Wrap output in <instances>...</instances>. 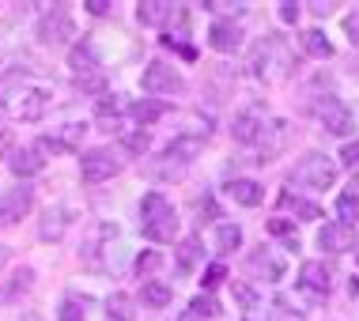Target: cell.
<instances>
[{"instance_id": "cell-1", "label": "cell", "mask_w": 359, "mask_h": 321, "mask_svg": "<svg viewBox=\"0 0 359 321\" xmlns=\"http://www.w3.org/2000/svg\"><path fill=\"white\" fill-rule=\"evenodd\" d=\"M140 231L151 242H174L178 238V212L163 193H148L140 200Z\"/></svg>"}, {"instance_id": "cell-2", "label": "cell", "mask_w": 359, "mask_h": 321, "mask_svg": "<svg viewBox=\"0 0 359 321\" xmlns=\"http://www.w3.org/2000/svg\"><path fill=\"white\" fill-rule=\"evenodd\" d=\"M0 106L15 121H38L46 114V106H50V91L46 87H15V91H8L0 99Z\"/></svg>"}, {"instance_id": "cell-3", "label": "cell", "mask_w": 359, "mask_h": 321, "mask_svg": "<svg viewBox=\"0 0 359 321\" xmlns=\"http://www.w3.org/2000/svg\"><path fill=\"white\" fill-rule=\"evenodd\" d=\"M314 118L322 121V129H325V132H333V136L355 132V114L348 110V106L337 99V95H322V99L314 102Z\"/></svg>"}, {"instance_id": "cell-4", "label": "cell", "mask_w": 359, "mask_h": 321, "mask_svg": "<svg viewBox=\"0 0 359 321\" xmlns=\"http://www.w3.org/2000/svg\"><path fill=\"white\" fill-rule=\"evenodd\" d=\"M295 182H303L310 189H329L337 182V163L322 151H306L295 167Z\"/></svg>"}, {"instance_id": "cell-5", "label": "cell", "mask_w": 359, "mask_h": 321, "mask_svg": "<svg viewBox=\"0 0 359 321\" xmlns=\"http://www.w3.org/2000/svg\"><path fill=\"white\" fill-rule=\"evenodd\" d=\"M118 170H121V159H118L110 148H91V151H83V159H80V178H83V186H99V182L114 178Z\"/></svg>"}, {"instance_id": "cell-6", "label": "cell", "mask_w": 359, "mask_h": 321, "mask_svg": "<svg viewBox=\"0 0 359 321\" xmlns=\"http://www.w3.org/2000/svg\"><path fill=\"white\" fill-rule=\"evenodd\" d=\"M287 144H291V125H287L284 118L265 121V125H261V132H257V163L280 159Z\"/></svg>"}, {"instance_id": "cell-7", "label": "cell", "mask_w": 359, "mask_h": 321, "mask_svg": "<svg viewBox=\"0 0 359 321\" xmlns=\"http://www.w3.org/2000/svg\"><path fill=\"white\" fill-rule=\"evenodd\" d=\"M38 38H42L46 46H65L69 38H76V23H72L69 8L57 4V8H50V12L38 19Z\"/></svg>"}, {"instance_id": "cell-8", "label": "cell", "mask_w": 359, "mask_h": 321, "mask_svg": "<svg viewBox=\"0 0 359 321\" xmlns=\"http://www.w3.org/2000/svg\"><path fill=\"white\" fill-rule=\"evenodd\" d=\"M31 208H34V189L27 186V182L15 189H8V193H0V227H15Z\"/></svg>"}, {"instance_id": "cell-9", "label": "cell", "mask_w": 359, "mask_h": 321, "mask_svg": "<svg viewBox=\"0 0 359 321\" xmlns=\"http://www.w3.org/2000/svg\"><path fill=\"white\" fill-rule=\"evenodd\" d=\"M140 87L148 95H178L182 87H186V80H182L178 72H174V68H167V64H148L144 68V76H140Z\"/></svg>"}, {"instance_id": "cell-10", "label": "cell", "mask_w": 359, "mask_h": 321, "mask_svg": "<svg viewBox=\"0 0 359 321\" xmlns=\"http://www.w3.org/2000/svg\"><path fill=\"white\" fill-rule=\"evenodd\" d=\"M246 268L254 272L257 280H269V284L284 280V257H280L273 246H261V250H254V254H250V261H246Z\"/></svg>"}, {"instance_id": "cell-11", "label": "cell", "mask_w": 359, "mask_h": 321, "mask_svg": "<svg viewBox=\"0 0 359 321\" xmlns=\"http://www.w3.org/2000/svg\"><path fill=\"white\" fill-rule=\"evenodd\" d=\"M318 246L329 250V254H348V250H355V227H348V223H325L318 231Z\"/></svg>"}, {"instance_id": "cell-12", "label": "cell", "mask_w": 359, "mask_h": 321, "mask_svg": "<svg viewBox=\"0 0 359 321\" xmlns=\"http://www.w3.org/2000/svg\"><path fill=\"white\" fill-rule=\"evenodd\" d=\"M299 287L310 295H329L333 291V272L325 268V261H303L299 268Z\"/></svg>"}, {"instance_id": "cell-13", "label": "cell", "mask_w": 359, "mask_h": 321, "mask_svg": "<svg viewBox=\"0 0 359 321\" xmlns=\"http://www.w3.org/2000/svg\"><path fill=\"white\" fill-rule=\"evenodd\" d=\"M208 46L216 53H235L242 46V27L235 19H216V23L208 27Z\"/></svg>"}, {"instance_id": "cell-14", "label": "cell", "mask_w": 359, "mask_h": 321, "mask_svg": "<svg viewBox=\"0 0 359 321\" xmlns=\"http://www.w3.org/2000/svg\"><path fill=\"white\" fill-rule=\"evenodd\" d=\"M69 227H72V208L53 204V208H46L42 223H38V238H42V242H61Z\"/></svg>"}, {"instance_id": "cell-15", "label": "cell", "mask_w": 359, "mask_h": 321, "mask_svg": "<svg viewBox=\"0 0 359 321\" xmlns=\"http://www.w3.org/2000/svg\"><path fill=\"white\" fill-rule=\"evenodd\" d=\"M8 167H12L15 178H34V174H42V167H46L42 148H15L12 159H8Z\"/></svg>"}, {"instance_id": "cell-16", "label": "cell", "mask_w": 359, "mask_h": 321, "mask_svg": "<svg viewBox=\"0 0 359 321\" xmlns=\"http://www.w3.org/2000/svg\"><path fill=\"white\" fill-rule=\"evenodd\" d=\"M69 68L76 72V80H80V76L102 72V61H99V53L91 50V42H76L72 50H69Z\"/></svg>"}, {"instance_id": "cell-17", "label": "cell", "mask_w": 359, "mask_h": 321, "mask_svg": "<svg viewBox=\"0 0 359 321\" xmlns=\"http://www.w3.org/2000/svg\"><path fill=\"white\" fill-rule=\"evenodd\" d=\"M201 148H205V140L201 136H193V132H182V136H174V140L167 144V151H163V159L167 163H189V159H197Z\"/></svg>"}, {"instance_id": "cell-18", "label": "cell", "mask_w": 359, "mask_h": 321, "mask_svg": "<svg viewBox=\"0 0 359 321\" xmlns=\"http://www.w3.org/2000/svg\"><path fill=\"white\" fill-rule=\"evenodd\" d=\"M227 197L235 204H242V208H257L261 197H265V189H261L254 178H235V182H227Z\"/></svg>"}, {"instance_id": "cell-19", "label": "cell", "mask_w": 359, "mask_h": 321, "mask_svg": "<svg viewBox=\"0 0 359 321\" xmlns=\"http://www.w3.org/2000/svg\"><path fill=\"white\" fill-rule=\"evenodd\" d=\"M170 15H174L170 0H140V4H137V19L144 27H163Z\"/></svg>"}, {"instance_id": "cell-20", "label": "cell", "mask_w": 359, "mask_h": 321, "mask_svg": "<svg viewBox=\"0 0 359 321\" xmlns=\"http://www.w3.org/2000/svg\"><path fill=\"white\" fill-rule=\"evenodd\" d=\"M261 121L257 114H238L235 121H231V136H235V144H257V132H261Z\"/></svg>"}, {"instance_id": "cell-21", "label": "cell", "mask_w": 359, "mask_h": 321, "mask_svg": "<svg viewBox=\"0 0 359 321\" xmlns=\"http://www.w3.org/2000/svg\"><path fill=\"white\" fill-rule=\"evenodd\" d=\"M163 114H167V106L155 102V99H140V102H133V106H129V118L137 121L140 129H148V125H151V121H159Z\"/></svg>"}, {"instance_id": "cell-22", "label": "cell", "mask_w": 359, "mask_h": 321, "mask_svg": "<svg viewBox=\"0 0 359 321\" xmlns=\"http://www.w3.org/2000/svg\"><path fill=\"white\" fill-rule=\"evenodd\" d=\"M34 287V268H19L12 280H8L4 287H0V303H12V299L27 295V291Z\"/></svg>"}, {"instance_id": "cell-23", "label": "cell", "mask_w": 359, "mask_h": 321, "mask_svg": "<svg viewBox=\"0 0 359 321\" xmlns=\"http://www.w3.org/2000/svg\"><path fill=\"white\" fill-rule=\"evenodd\" d=\"M144 303L155 306V310L170 306L174 303V287L167 284V280H144Z\"/></svg>"}, {"instance_id": "cell-24", "label": "cell", "mask_w": 359, "mask_h": 321, "mask_svg": "<svg viewBox=\"0 0 359 321\" xmlns=\"http://www.w3.org/2000/svg\"><path fill=\"white\" fill-rule=\"evenodd\" d=\"M106 317H110V321H137V310H133V299L125 295V291H114V295L106 299Z\"/></svg>"}, {"instance_id": "cell-25", "label": "cell", "mask_w": 359, "mask_h": 321, "mask_svg": "<svg viewBox=\"0 0 359 321\" xmlns=\"http://www.w3.org/2000/svg\"><path fill=\"white\" fill-rule=\"evenodd\" d=\"M280 208H284V212H295V216H303V219H322V208H318V204L295 197V193H287V189L280 193Z\"/></svg>"}, {"instance_id": "cell-26", "label": "cell", "mask_w": 359, "mask_h": 321, "mask_svg": "<svg viewBox=\"0 0 359 321\" xmlns=\"http://www.w3.org/2000/svg\"><path fill=\"white\" fill-rule=\"evenodd\" d=\"M337 223H348V227H355V223H359V197H355V186L344 189L341 197H337Z\"/></svg>"}, {"instance_id": "cell-27", "label": "cell", "mask_w": 359, "mask_h": 321, "mask_svg": "<svg viewBox=\"0 0 359 321\" xmlns=\"http://www.w3.org/2000/svg\"><path fill=\"white\" fill-rule=\"evenodd\" d=\"M299 42H303V50H306L310 57H318V61H329V57H333V42H329L322 31H306Z\"/></svg>"}, {"instance_id": "cell-28", "label": "cell", "mask_w": 359, "mask_h": 321, "mask_svg": "<svg viewBox=\"0 0 359 321\" xmlns=\"http://www.w3.org/2000/svg\"><path fill=\"white\" fill-rule=\"evenodd\" d=\"M238 246H242V227H238V223H219L216 250H219V254H231V250H238Z\"/></svg>"}, {"instance_id": "cell-29", "label": "cell", "mask_w": 359, "mask_h": 321, "mask_svg": "<svg viewBox=\"0 0 359 321\" xmlns=\"http://www.w3.org/2000/svg\"><path fill=\"white\" fill-rule=\"evenodd\" d=\"M201 254H205V250H201V238H197V235L186 238V242L178 246V268H182V272H189V268L201 261Z\"/></svg>"}, {"instance_id": "cell-30", "label": "cell", "mask_w": 359, "mask_h": 321, "mask_svg": "<svg viewBox=\"0 0 359 321\" xmlns=\"http://www.w3.org/2000/svg\"><path fill=\"white\" fill-rule=\"evenodd\" d=\"M269 235L284 238L291 250L299 246V231H295V223H291V219H280V216H276V219H269Z\"/></svg>"}, {"instance_id": "cell-31", "label": "cell", "mask_w": 359, "mask_h": 321, "mask_svg": "<svg viewBox=\"0 0 359 321\" xmlns=\"http://www.w3.org/2000/svg\"><path fill=\"white\" fill-rule=\"evenodd\" d=\"M76 91H83V95H106V72L80 76V80H76Z\"/></svg>"}, {"instance_id": "cell-32", "label": "cell", "mask_w": 359, "mask_h": 321, "mask_svg": "<svg viewBox=\"0 0 359 321\" xmlns=\"http://www.w3.org/2000/svg\"><path fill=\"white\" fill-rule=\"evenodd\" d=\"M269 317H273V321H303V314H299V310H291V303H287L284 295L273 299V310H269Z\"/></svg>"}, {"instance_id": "cell-33", "label": "cell", "mask_w": 359, "mask_h": 321, "mask_svg": "<svg viewBox=\"0 0 359 321\" xmlns=\"http://www.w3.org/2000/svg\"><path fill=\"white\" fill-rule=\"evenodd\" d=\"M189 310H193L197 317H216V314H219V303H216V299H212L208 291H205V295H197V299L189 303Z\"/></svg>"}, {"instance_id": "cell-34", "label": "cell", "mask_w": 359, "mask_h": 321, "mask_svg": "<svg viewBox=\"0 0 359 321\" xmlns=\"http://www.w3.org/2000/svg\"><path fill=\"white\" fill-rule=\"evenodd\" d=\"M57 317H61V321H87L83 306H80V299H65L61 310H57Z\"/></svg>"}, {"instance_id": "cell-35", "label": "cell", "mask_w": 359, "mask_h": 321, "mask_svg": "<svg viewBox=\"0 0 359 321\" xmlns=\"http://www.w3.org/2000/svg\"><path fill=\"white\" fill-rule=\"evenodd\" d=\"M223 280H227V268H223L219 261H216V265H208V268H205V280H201V284H205V291L212 295V291H216Z\"/></svg>"}, {"instance_id": "cell-36", "label": "cell", "mask_w": 359, "mask_h": 321, "mask_svg": "<svg viewBox=\"0 0 359 321\" xmlns=\"http://www.w3.org/2000/svg\"><path fill=\"white\" fill-rule=\"evenodd\" d=\"M121 140H125V148H129V151H148L151 136L144 129H137V132H121Z\"/></svg>"}, {"instance_id": "cell-37", "label": "cell", "mask_w": 359, "mask_h": 321, "mask_svg": "<svg viewBox=\"0 0 359 321\" xmlns=\"http://www.w3.org/2000/svg\"><path fill=\"white\" fill-rule=\"evenodd\" d=\"M231 291H235V299H238V306H242V310H254V306H257L254 287H246V284H238V280H235V284H231Z\"/></svg>"}, {"instance_id": "cell-38", "label": "cell", "mask_w": 359, "mask_h": 321, "mask_svg": "<svg viewBox=\"0 0 359 321\" xmlns=\"http://www.w3.org/2000/svg\"><path fill=\"white\" fill-rule=\"evenodd\" d=\"M201 8H212V12H219V15H238L246 4H231V0H208V4H201Z\"/></svg>"}, {"instance_id": "cell-39", "label": "cell", "mask_w": 359, "mask_h": 321, "mask_svg": "<svg viewBox=\"0 0 359 321\" xmlns=\"http://www.w3.org/2000/svg\"><path fill=\"white\" fill-rule=\"evenodd\" d=\"M341 163H344V167H359V140H348L344 144V151H341Z\"/></svg>"}, {"instance_id": "cell-40", "label": "cell", "mask_w": 359, "mask_h": 321, "mask_svg": "<svg viewBox=\"0 0 359 321\" xmlns=\"http://www.w3.org/2000/svg\"><path fill=\"white\" fill-rule=\"evenodd\" d=\"M276 8H280V19H284V23H295L299 12H303V4H295V0H284V4H276Z\"/></svg>"}, {"instance_id": "cell-41", "label": "cell", "mask_w": 359, "mask_h": 321, "mask_svg": "<svg viewBox=\"0 0 359 321\" xmlns=\"http://www.w3.org/2000/svg\"><path fill=\"white\" fill-rule=\"evenodd\" d=\"M155 265H159V254H155V250H148V254L137 257V272H140V276H144V272H151Z\"/></svg>"}, {"instance_id": "cell-42", "label": "cell", "mask_w": 359, "mask_h": 321, "mask_svg": "<svg viewBox=\"0 0 359 321\" xmlns=\"http://www.w3.org/2000/svg\"><path fill=\"white\" fill-rule=\"evenodd\" d=\"M197 212H201V223H205V216H208V219H219V208H216V200H212V197L197 200Z\"/></svg>"}, {"instance_id": "cell-43", "label": "cell", "mask_w": 359, "mask_h": 321, "mask_svg": "<svg viewBox=\"0 0 359 321\" xmlns=\"http://www.w3.org/2000/svg\"><path fill=\"white\" fill-rule=\"evenodd\" d=\"M344 34H348V38H352V46L359 42V12H352V15H348V19H344Z\"/></svg>"}, {"instance_id": "cell-44", "label": "cell", "mask_w": 359, "mask_h": 321, "mask_svg": "<svg viewBox=\"0 0 359 321\" xmlns=\"http://www.w3.org/2000/svg\"><path fill=\"white\" fill-rule=\"evenodd\" d=\"M83 8H87L91 15H106L114 4H110V0H83Z\"/></svg>"}, {"instance_id": "cell-45", "label": "cell", "mask_w": 359, "mask_h": 321, "mask_svg": "<svg viewBox=\"0 0 359 321\" xmlns=\"http://www.w3.org/2000/svg\"><path fill=\"white\" fill-rule=\"evenodd\" d=\"M4 155H12V129L0 125V159H4Z\"/></svg>"}, {"instance_id": "cell-46", "label": "cell", "mask_w": 359, "mask_h": 321, "mask_svg": "<svg viewBox=\"0 0 359 321\" xmlns=\"http://www.w3.org/2000/svg\"><path fill=\"white\" fill-rule=\"evenodd\" d=\"M310 12H314L318 19H325V15H333V4H322V0H314V4H306Z\"/></svg>"}, {"instance_id": "cell-47", "label": "cell", "mask_w": 359, "mask_h": 321, "mask_svg": "<svg viewBox=\"0 0 359 321\" xmlns=\"http://www.w3.org/2000/svg\"><path fill=\"white\" fill-rule=\"evenodd\" d=\"M174 321H205V317H197V314H193V310H186V314H178Z\"/></svg>"}, {"instance_id": "cell-48", "label": "cell", "mask_w": 359, "mask_h": 321, "mask_svg": "<svg viewBox=\"0 0 359 321\" xmlns=\"http://www.w3.org/2000/svg\"><path fill=\"white\" fill-rule=\"evenodd\" d=\"M348 295H352V299L359 295V280H352V284H348Z\"/></svg>"}, {"instance_id": "cell-49", "label": "cell", "mask_w": 359, "mask_h": 321, "mask_svg": "<svg viewBox=\"0 0 359 321\" xmlns=\"http://www.w3.org/2000/svg\"><path fill=\"white\" fill-rule=\"evenodd\" d=\"M4 261H8V246H0V265H4Z\"/></svg>"}, {"instance_id": "cell-50", "label": "cell", "mask_w": 359, "mask_h": 321, "mask_svg": "<svg viewBox=\"0 0 359 321\" xmlns=\"http://www.w3.org/2000/svg\"><path fill=\"white\" fill-rule=\"evenodd\" d=\"M355 261H359V246H355Z\"/></svg>"}]
</instances>
